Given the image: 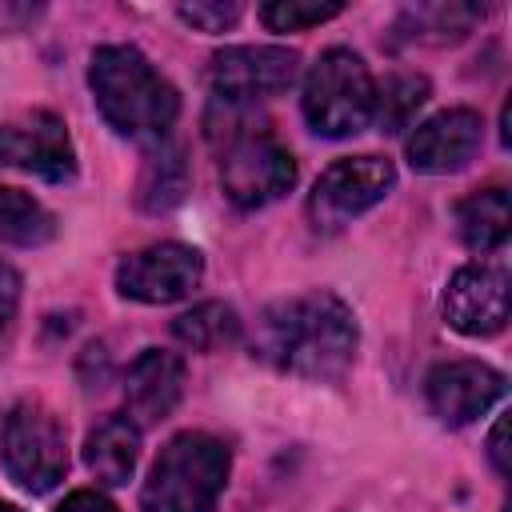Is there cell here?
<instances>
[{"label": "cell", "mask_w": 512, "mask_h": 512, "mask_svg": "<svg viewBox=\"0 0 512 512\" xmlns=\"http://www.w3.org/2000/svg\"><path fill=\"white\" fill-rule=\"evenodd\" d=\"M252 356L308 380H336L356 356V316L332 292L288 296L256 320Z\"/></svg>", "instance_id": "6da1fadb"}, {"label": "cell", "mask_w": 512, "mask_h": 512, "mask_svg": "<svg viewBox=\"0 0 512 512\" xmlns=\"http://www.w3.org/2000/svg\"><path fill=\"white\" fill-rule=\"evenodd\" d=\"M208 140L220 152V184L236 208H264L296 184L292 152L260 120H252L248 104L212 100Z\"/></svg>", "instance_id": "7a4b0ae2"}, {"label": "cell", "mask_w": 512, "mask_h": 512, "mask_svg": "<svg viewBox=\"0 0 512 512\" xmlns=\"http://www.w3.org/2000/svg\"><path fill=\"white\" fill-rule=\"evenodd\" d=\"M88 84L100 116L128 140H164L180 112L176 88L132 44L96 48L88 64Z\"/></svg>", "instance_id": "3957f363"}, {"label": "cell", "mask_w": 512, "mask_h": 512, "mask_svg": "<svg viewBox=\"0 0 512 512\" xmlns=\"http://www.w3.org/2000/svg\"><path fill=\"white\" fill-rule=\"evenodd\" d=\"M228 484V448L208 432H180L156 456L144 488V512H212Z\"/></svg>", "instance_id": "277c9868"}, {"label": "cell", "mask_w": 512, "mask_h": 512, "mask_svg": "<svg viewBox=\"0 0 512 512\" xmlns=\"http://www.w3.org/2000/svg\"><path fill=\"white\" fill-rule=\"evenodd\" d=\"M372 96H376V84L368 76V64L352 48H328L308 68L300 104L312 132L340 140L360 132L372 120Z\"/></svg>", "instance_id": "5b68a950"}, {"label": "cell", "mask_w": 512, "mask_h": 512, "mask_svg": "<svg viewBox=\"0 0 512 512\" xmlns=\"http://www.w3.org/2000/svg\"><path fill=\"white\" fill-rule=\"evenodd\" d=\"M0 456H4L8 476L24 492H48L64 480V468H68L64 424L40 400H20L4 420Z\"/></svg>", "instance_id": "8992f818"}, {"label": "cell", "mask_w": 512, "mask_h": 512, "mask_svg": "<svg viewBox=\"0 0 512 512\" xmlns=\"http://www.w3.org/2000/svg\"><path fill=\"white\" fill-rule=\"evenodd\" d=\"M392 184H396V168L380 156L336 160L308 196V220L316 232H336L372 204H380L392 192Z\"/></svg>", "instance_id": "52a82bcc"}, {"label": "cell", "mask_w": 512, "mask_h": 512, "mask_svg": "<svg viewBox=\"0 0 512 512\" xmlns=\"http://www.w3.org/2000/svg\"><path fill=\"white\" fill-rule=\"evenodd\" d=\"M212 92L224 104H256L268 96H280L296 80V52L276 44H248V48H224L212 56L208 68Z\"/></svg>", "instance_id": "ba28073f"}, {"label": "cell", "mask_w": 512, "mask_h": 512, "mask_svg": "<svg viewBox=\"0 0 512 512\" xmlns=\"http://www.w3.org/2000/svg\"><path fill=\"white\" fill-rule=\"evenodd\" d=\"M204 276V256L188 244H152L120 260L116 292L140 304H172L184 300Z\"/></svg>", "instance_id": "9c48e42d"}, {"label": "cell", "mask_w": 512, "mask_h": 512, "mask_svg": "<svg viewBox=\"0 0 512 512\" xmlns=\"http://www.w3.org/2000/svg\"><path fill=\"white\" fill-rule=\"evenodd\" d=\"M0 164L32 172L40 180H68L76 172V152L68 128L52 112H28L20 120L0 124Z\"/></svg>", "instance_id": "30bf717a"}, {"label": "cell", "mask_w": 512, "mask_h": 512, "mask_svg": "<svg viewBox=\"0 0 512 512\" xmlns=\"http://www.w3.org/2000/svg\"><path fill=\"white\" fill-rule=\"evenodd\" d=\"M508 380L504 372L480 364V360H448V364H436L424 380V396H428V408L460 428V424H472L480 420L500 396H504Z\"/></svg>", "instance_id": "8fae6325"}, {"label": "cell", "mask_w": 512, "mask_h": 512, "mask_svg": "<svg viewBox=\"0 0 512 512\" xmlns=\"http://www.w3.org/2000/svg\"><path fill=\"white\" fill-rule=\"evenodd\" d=\"M444 320L464 336H496L508 324V272L500 264H468L444 288Z\"/></svg>", "instance_id": "7c38bea8"}, {"label": "cell", "mask_w": 512, "mask_h": 512, "mask_svg": "<svg viewBox=\"0 0 512 512\" xmlns=\"http://www.w3.org/2000/svg\"><path fill=\"white\" fill-rule=\"evenodd\" d=\"M480 116L472 108H448L416 124L408 136V164L428 176H444L464 168L480 148Z\"/></svg>", "instance_id": "4fadbf2b"}, {"label": "cell", "mask_w": 512, "mask_h": 512, "mask_svg": "<svg viewBox=\"0 0 512 512\" xmlns=\"http://www.w3.org/2000/svg\"><path fill=\"white\" fill-rule=\"evenodd\" d=\"M124 396H128V420L136 428L160 424L184 396V360L164 348L140 352L124 376Z\"/></svg>", "instance_id": "5bb4252c"}, {"label": "cell", "mask_w": 512, "mask_h": 512, "mask_svg": "<svg viewBox=\"0 0 512 512\" xmlns=\"http://www.w3.org/2000/svg\"><path fill=\"white\" fill-rule=\"evenodd\" d=\"M140 460V428L128 416L100 420L84 440V464L104 484H128Z\"/></svg>", "instance_id": "9a60e30c"}, {"label": "cell", "mask_w": 512, "mask_h": 512, "mask_svg": "<svg viewBox=\"0 0 512 512\" xmlns=\"http://www.w3.org/2000/svg\"><path fill=\"white\" fill-rule=\"evenodd\" d=\"M508 228H512V204H508V188L500 184L480 188L456 204V232L476 252L500 248L508 240Z\"/></svg>", "instance_id": "2e32d148"}, {"label": "cell", "mask_w": 512, "mask_h": 512, "mask_svg": "<svg viewBox=\"0 0 512 512\" xmlns=\"http://www.w3.org/2000/svg\"><path fill=\"white\" fill-rule=\"evenodd\" d=\"M172 336L192 352H216L240 336V316L220 300H204L172 320Z\"/></svg>", "instance_id": "e0dca14e"}, {"label": "cell", "mask_w": 512, "mask_h": 512, "mask_svg": "<svg viewBox=\"0 0 512 512\" xmlns=\"http://www.w3.org/2000/svg\"><path fill=\"white\" fill-rule=\"evenodd\" d=\"M56 236L52 212L20 188H0V244L36 248Z\"/></svg>", "instance_id": "ac0fdd59"}, {"label": "cell", "mask_w": 512, "mask_h": 512, "mask_svg": "<svg viewBox=\"0 0 512 512\" xmlns=\"http://www.w3.org/2000/svg\"><path fill=\"white\" fill-rule=\"evenodd\" d=\"M428 100V80L412 76V72H396L388 76L376 96H372V120L380 124V132H400L416 120L420 104Z\"/></svg>", "instance_id": "d6986e66"}, {"label": "cell", "mask_w": 512, "mask_h": 512, "mask_svg": "<svg viewBox=\"0 0 512 512\" xmlns=\"http://www.w3.org/2000/svg\"><path fill=\"white\" fill-rule=\"evenodd\" d=\"M480 8L476 4H416L404 12V28H412V40H428V44H448L460 40L472 24H476Z\"/></svg>", "instance_id": "ffe728a7"}, {"label": "cell", "mask_w": 512, "mask_h": 512, "mask_svg": "<svg viewBox=\"0 0 512 512\" xmlns=\"http://www.w3.org/2000/svg\"><path fill=\"white\" fill-rule=\"evenodd\" d=\"M184 188H188V168H184V156L180 148H160L148 168H144V180H140V204L148 212H168L172 204L184 200Z\"/></svg>", "instance_id": "44dd1931"}, {"label": "cell", "mask_w": 512, "mask_h": 512, "mask_svg": "<svg viewBox=\"0 0 512 512\" xmlns=\"http://www.w3.org/2000/svg\"><path fill=\"white\" fill-rule=\"evenodd\" d=\"M332 16H340V4H316V0H272V4H260V20L272 32H300V28L324 24Z\"/></svg>", "instance_id": "7402d4cb"}, {"label": "cell", "mask_w": 512, "mask_h": 512, "mask_svg": "<svg viewBox=\"0 0 512 512\" xmlns=\"http://www.w3.org/2000/svg\"><path fill=\"white\" fill-rule=\"evenodd\" d=\"M240 16V4H180V20L200 32H224Z\"/></svg>", "instance_id": "603a6c76"}, {"label": "cell", "mask_w": 512, "mask_h": 512, "mask_svg": "<svg viewBox=\"0 0 512 512\" xmlns=\"http://www.w3.org/2000/svg\"><path fill=\"white\" fill-rule=\"evenodd\" d=\"M488 456H492V464H496V472H500V476H508V472H512V456H508V416H500V420L492 424Z\"/></svg>", "instance_id": "cb8c5ba5"}, {"label": "cell", "mask_w": 512, "mask_h": 512, "mask_svg": "<svg viewBox=\"0 0 512 512\" xmlns=\"http://www.w3.org/2000/svg\"><path fill=\"white\" fill-rule=\"evenodd\" d=\"M56 512H116V508H112V500H108V496H100V492H88V488H80V492L64 496V500L56 504Z\"/></svg>", "instance_id": "d4e9b609"}, {"label": "cell", "mask_w": 512, "mask_h": 512, "mask_svg": "<svg viewBox=\"0 0 512 512\" xmlns=\"http://www.w3.org/2000/svg\"><path fill=\"white\" fill-rule=\"evenodd\" d=\"M16 300H20V276L0 260V328H8V320L16 312Z\"/></svg>", "instance_id": "484cf974"}, {"label": "cell", "mask_w": 512, "mask_h": 512, "mask_svg": "<svg viewBox=\"0 0 512 512\" xmlns=\"http://www.w3.org/2000/svg\"><path fill=\"white\" fill-rule=\"evenodd\" d=\"M0 512H20L16 504H8V500H0Z\"/></svg>", "instance_id": "4316f807"}]
</instances>
